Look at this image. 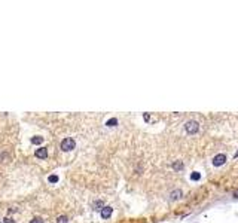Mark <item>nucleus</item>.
Returning <instances> with one entry per match:
<instances>
[{
  "label": "nucleus",
  "mask_w": 238,
  "mask_h": 223,
  "mask_svg": "<svg viewBox=\"0 0 238 223\" xmlns=\"http://www.w3.org/2000/svg\"><path fill=\"white\" fill-rule=\"evenodd\" d=\"M182 196H183V192H182L180 189H176V190H173V192H171L170 198L173 199V201H176V199H180Z\"/></svg>",
  "instance_id": "nucleus-6"
},
{
  "label": "nucleus",
  "mask_w": 238,
  "mask_h": 223,
  "mask_svg": "<svg viewBox=\"0 0 238 223\" xmlns=\"http://www.w3.org/2000/svg\"><path fill=\"white\" fill-rule=\"evenodd\" d=\"M30 223H43V220H42L40 217H34L33 220H30Z\"/></svg>",
  "instance_id": "nucleus-14"
},
{
  "label": "nucleus",
  "mask_w": 238,
  "mask_h": 223,
  "mask_svg": "<svg viewBox=\"0 0 238 223\" xmlns=\"http://www.w3.org/2000/svg\"><path fill=\"white\" fill-rule=\"evenodd\" d=\"M3 223H14V220H11L9 217H5V219H3Z\"/></svg>",
  "instance_id": "nucleus-15"
},
{
  "label": "nucleus",
  "mask_w": 238,
  "mask_h": 223,
  "mask_svg": "<svg viewBox=\"0 0 238 223\" xmlns=\"http://www.w3.org/2000/svg\"><path fill=\"white\" fill-rule=\"evenodd\" d=\"M184 129L188 134H197L198 129H199V125H198L197 121H188L184 123Z\"/></svg>",
  "instance_id": "nucleus-2"
},
{
  "label": "nucleus",
  "mask_w": 238,
  "mask_h": 223,
  "mask_svg": "<svg viewBox=\"0 0 238 223\" xmlns=\"http://www.w3.org/2000/svg\"><path fill=\"white\" fill-rule=\"evenodd\" d=\"M143 118H144V121H149V119H150V116L146 115V113H144V116H143Z\"/></svg>",
  "instance_id": "nucleus-16"
},
{
  "label": "nucleus",
  "mask_w": 238,
  "mask_h": 223,
  "mask_svg": "<svg viewBox=\"0 0 238 223\" xmlns=\"http://www.w3.org/2000/svg\"><path fill=\"white\" fill-rule=\"evenodd\" d=\"M42 142H43V137H33L31 138V143L33 144H40Z\"/></svg>",
  "instance_id": "nucleus-9"
},
{
  "label": "nucleus",
  "mask_w": 238,
  "mask_h": 223,
  "mask_svg": "<svg viewBox=\"0 0 238 223\" xmlns=\"http://www.w3.org/2000/svg\"><path fill=\"white\" fill-rule=\"evenodd\" d=\"M112 213H113V208H112V207H103L101 217L103 219H109V217L112 216Z\"/></svg>",
  "instance_id": "nucleus-5"
},
{
  "label": "nucleus",
  "mask_w": 238,
  "mask_h": 223,
  "mask_svg": "<svg viewBox=\"0 0 238 223\" xmlns=\"http://www.w3.org/2000/svg\"><path fill=\"white\" fill-rule=\"evenodd\" d=\"M75 147H76V142L72 137H67V138H64L61 142V150H64V152H70Z\"/></svg>",
  "instance_id": "nucleus-1"
},
{
  "label": "nucleus",
  "mask_w": 238,
  "mask_h": 223,
  "mask_svg": "<svg viewBox=\"0 0 238 223\" xmlns=\"http://www.w3.org/2000/svg\"><path fill=\"white\" fill-rule=\"evenodd\" d=\"M36 158H40V159H45V158H48V149H46V147H39V149H36Z\"/></svg>",
  "instance_id": "nucleus-4"
},
{
  "label": "nucleus",
  "mask_w": 238,
  "mask_h": 223,
  "mask_svg": "<svg viewBox=\"0 0 238 223\" xmlns=\"http://www.w3.org/2000/svg\"><path fill=\"white\" fill-rule=\"evenodd\" d=\"M51 183H57L58 182V176H49V179H48Z\"/></svg>",
  "instance_id": "nucleus-13"
},
{
  "label": "nucleus",
  "mask_w": 238,
  "mask_h": 223,
  "mask_svg": "<svg viewBox=\"0 0 238 223\" xmlns=\"http://www.w3.org/2000/svg\"><path fill=\"white\" fill-rule=\"evenodd\" d=\"M225 162H226V156H225L223 153L216 155L213 158V165H214V167H220V165H223Z\"/></svg>",
  "instance_id": "nucleus-3"
},
{
  "label": "nucleus",
  "mask_w": 238,
  "mask_h": 223,
  "mask_svg": "<svg viewBox=\"0 0 238 223\" xmlns=\"http://www.w3.org/2000/svg\"><path fill=\"white\" fill-rule=\"evenodd\" d=\"M190 179L195 180V182H198V180L201 179V174H199V173H192V174H190Z\"/></svg>",
  "instance_id": "nucleus-12"
},
{
  "label": "nucleus",
  "mask_w": 238,
  "mask_h": 223,
  "mask_svg": "<svg viewBox=\"0 0 238 223\" xmlns=\"http://www.w3.org/2000/svg\"><path fill=\"white\" fill-rule=\"evenodd\" d=\"M237 156H238V150H237V153H235V158H237Z\"/></svg>",
  "instance_id": "nucleus-18"
},
{
  "label": "nucleus",
  "mask_w": 238,
  "mask_h": 223,
  "mask_svg": "<svg viewBox=\"0 0 238 223\" xmlns=\"http://www.w3.org/2000/svg\"><path fill=\"white\" fill-rule=\"evenodd\" d=\"M234 196H235V198H238V189L234 190Z\"/></svg>",
  "instance_id": "nucleus-17"
},
{
  "label": "nucleus",
  "mask_w": 238,
  "mask_h": 223,
  "mask_svg": "<svg viewBox=\"0 0 238 223\" xmlns=\"http://www.w3.org/2000/svg\"><path fill=\"white\" fill-rule=\"evenodd\" d=\"M173 170H176V171H179V170H183V162L182 161H176V162H173Z\"/></svg>",
  "instance_id": "nucleus-7"
},
{
  "label": "nucleus",
  "mask_w": 238,
  "mask_h": 223,
  "mask_svg": "<svg viewBox=\"0 0 238 223\" xmlns=\"http://www.w3.org/2000/svg\"><path fill=\"white\" fill-rule=\"evenodd\" d=\"M106 125H107V127H116V125H118V119H115V118H113V119H109V121L106 122Z\"/></svg>",
  "instance_id": "nucleus-8"
},
{
  "label": "nucleus",
  "mask_w": 238,
  "mask_h": 223,
  "mask_svg": "<svg viewBox=\"0 0 238 223\" xmlns=\"http://www.w3.org/2000/svg\"><path fill=\"white\" fill-rule=\"evenodd\" d=\"M68 222V217L67 216H60L57 219V223H67Z\"/></svg>",
  "instance_id": "nucleus-11"
},
{
  "label": "nucleus",
  "mask_w": 238,
  "mask_h": 223,
  "mask_svg": "<svg viewBox=\"0 0 238 223\" xmlns=\"http://www.w3.org/2000/svg\"><path fill=\"white\" fill-rule=\"evenodd\" d=\"M94 210H103V201H95L94 202Z\"/></svg>",
  "instance_id": "nucleus-10"
}]
</instances>
